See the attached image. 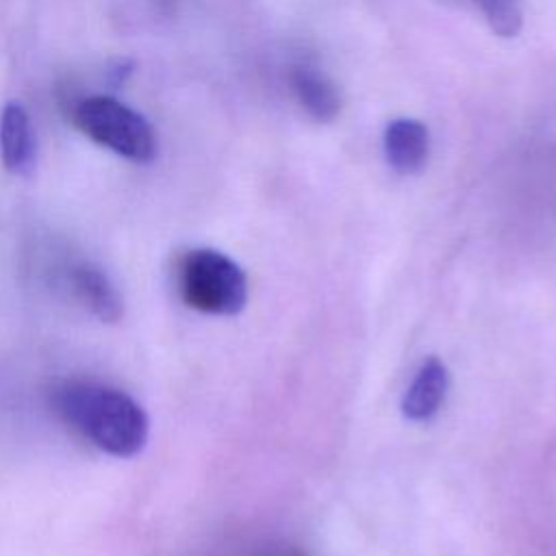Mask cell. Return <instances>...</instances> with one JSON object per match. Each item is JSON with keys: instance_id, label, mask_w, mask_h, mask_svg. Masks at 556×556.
<instances>
[{"instance_id": "1", "label": "cell", "mask_w": 556, "mask_h": 556, "mask_svg": "<svg viewBox=\"0 0 556 556\" xmlns=\"http://www.w3.org/2000/svg\"><path fill=\"white\" fill-rule=\"evenodd\" d=\"M54 404L65 424L111 456L130 458L139 454L148 441V415L141 404L122 389L91 380H74L59 387Z\"/></svg>"}, {"instance_id": "2", "label": "cell", "mask_w": 556, "mask_h": 556, "mask_svg": "<svg viewBox=\"0 0 556 556\" xmlns=\"http://www.w3.org/2000/svg\"><path fill=\"white\" fill-rule=\"evenodd\" d=\"M176 282L185 304L208 315H235L248 300L243 269L211 248L189 250L178 261Z\"/></svg>"}, {"instance_id": "3", "label": "cell", "mask_w": 556, "mask_h": 556, "mask_svg": "<svg viewBox=\"0 0 556 556\" xmlns=\"http://www.w3.org/2000/svg\"><path fill=\"white\" fill-rule=\"evenodd\" d=\"M74 124L96 143L132 163H150L156 154V137L150 122L109 96H91L74 111Z\"/></svg>"}, {"instance_id": "4", "label": "cell", "mask_w": 556, "mask_h": 556, "mask_svg": "<svg viewBox=\"0 0 556 556\" xmlns=\"http://www.w3.org/2000/svg\"><path fill=\"white\" fill-rule=\"evenodd\" d=\"M72 295L89 308L100 321H117L124 315V302L115 282L91 263H76L70 267L65 278Z\"/></svg>"}, {"instance_id": "5", "label": "cell", "mask_w": 556, "mask_h": 556, "mask_svg": "<svg viewBox=\"0 0 556 556\" xmlns=\"http://www.w3.org/2000/svg\"><path fill=\"white\" fill-rule=\"evenodd\" d=\"M0 159L4 167L17 176H26L35 169V132L30 117L20 102L4 104L0 113Z\"/></svg>"}, {"instance_id": "6", "label": "cell", "mask_w": 556, "mask_h": 556, "mask_svg": "<svg viewBox=\"0 0 556 556\" xmlns=\"http://www.w3.org/2000/svg\"><path fill=\"white\" fill-rule=\"evenodd\" d=\"M447 384H450V376L445 365L434 356L424 361V365L417 369L413 382L404 393V400H402L404 415L413 421L432 419L445 400Z\"/></svg>"}, {"instance_id": "7", "label": "cell", "mask_w": 556, "mask_h": 556, "mask_svg": "<svg viewBox=\"0 0 556 556\" xmlns=\"http://www.w3.org/2000/svg\"><path fill=\"white\" fill-rule=\"evenodd\" d=\"M430 135L417 119H393L384 130V154L400 174H415L428 159Z\"/></svg>"}, {"instance_id": "8", "label": "cell", "mask_w": 556, "mask_h": 556, "mask_svg": "<svg viewBox=\"0 0 556 556\" xmlns=\"http://www.w3.org/2000/svg\"><path fill=\"white\" fill-rule=\"evenodd\" d=\"M291 85L300 104L319 122H328L339 113L341 100L334 85L308 65L293 67Z\"/></svg>"}, {"instance_id": "9", "label": "cell", "mask_w": 556, "mask_h": 556, "mask_svg": "<svg viewBox=\"0 0 556 556\" xmlns=\"http://www.w3.org/2000/svg\"><path fill=\"white\" fill-rule=\"evenodd\" d=\"M489 26L500 37H515L521 30V9L517 0H473Z\"/></svg>"}, {"instance_id": "10", "label": "cell", "mask_w": 556, "mask_h": 556, "mask_svg": "<svg viewBox=\"0 0 556 556\" xmlns=\"http://www.w3.org/2000/svg\"><path fill=\"white\" fill-rule=\"evenodd\" d=\"M289 556H302V554H289Z\"/></svg>"}]
</instances>
